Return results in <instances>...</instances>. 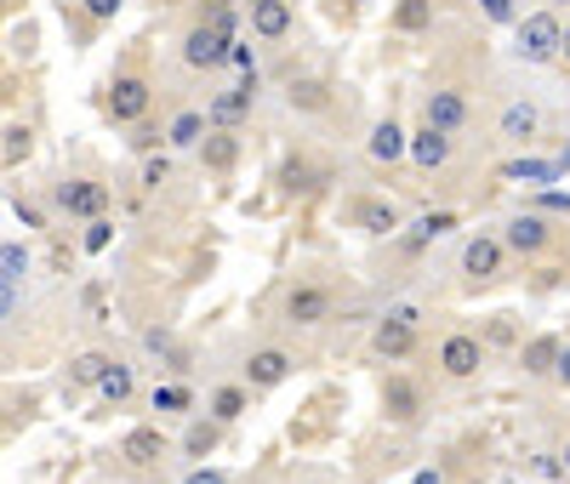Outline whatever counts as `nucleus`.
<instances>
[{
    "label": "nucleus",
    "instance_id": "nucleus-1",
    "mask_svg": "<svg viewBox=\"0 0 570 484\" xmlns=\"http://www.w3.org/2000/svg\"><path fill=\"white\" fill-rule=\"evenodd\" d=\"M456 279L462 290H491L508 279V246H502V234L491 228H473L462 246H456Z\"/></svg>",
    "mask_w": 570,
    "mask_h": 484
},
{
    "label": "nucleus",
    "instance_id": "nucleus-2",
    "mask_svg": "<svg viewBox=\"0 0 570 484\" xmlns=\"http://www.w3.org/2000/svg\"><path fill=\"white\" fill-rule=\"evenodd\" d=\"M559 40H564V23L553 7L542 12H525L513 23V63H525V69H548L559 63Z\"/></svg>",
    "mask_w": 570,
    "mask_h": 484
},
{
    "label": "nucleus",
    "instance_id": "nucleus-3",
    "mask_svg": "<svg viewBox=\"0 0 570 484\" xmlns=\"http://www.w3.org/2000/svg\"><path fill=\"white\" fill-rule=\"evenodd\" d=\"M331 314H337V290L320 285V279H292L279 290V325L320 330V325H331Z\"/></svg>",
    "mask_w": 570,
    "mask_h": 484
},
{
    "label": "nucleus",
    "instance_id": "nucleus-4",
    "mask_svg": "<svg viewBox=\"0 0 570 484\" xmlns=\"http://www.w3.org/2000/svg\"><path fill=\"white\" fill-rule=\"evenodd\" d=\"M149 109H155V80H149V69H120L115 80H109V91H104V115L115 120V126H137V120H149Z\"/></svg>",
    "mask_w": 570,
    "mask_h": 484
},
{
    "label": "nucleus",
    "instance_id": "nucleus-5",
    "mask_svg": "<svg viewBox=\"0 0 570 484\" xmlns=\"http://www.w3.org/2000/svg\"><path fill=\"white\" fill-rule=\"evenodd\" d=\"M228 34L223 29H212L206 18H188L183 23V34H177V63L188 69V75H212V69H223L228 63Z\"/></svg>",
    "mask_w": 570,
    "mask_h": 484
},
{
    "label": "nucleus",
    "instance_id": "nucleus-6",
    "mask_svg": "<svg viewBox=\"0 0 570 484\" xmlns=\"http://www.w3.org/2000/svg\"><path fill=\"white\" fill-rule=\"evenodd\" d=\"M497 234H502L508 257H525V263H542V257L559 246V228H553L548 217H537V211H513Z\"/></svg>",
    "mask_w": 570,
    "mask_h": 484
},
{
    "label": "nucleus",
    "instance_id": "nucleus-7",
    "mask_svg": "<svg viewBox=\"0 0 570 484\" xmlns=\"http://www.w3.org/2000/svg\"><path fill=\"white\" fill-rule=\"evenodd\" d=\"M422 120L440 126V131H451V137H462V131L473 126V97H468V86L434 80V86L422 91Z\"/></svg>",
    "mask_w": 570,
    "mask_h": 484
},
{
    "label": "nucleus",
    "instance_id": "nucleus-8",
    "mask_svg": "<svg viewBox=\"0 0 570 484\" xmlns=\"http://www.w3.org/2000/svg\"><path fill=\"white\" fill-rule=\"evenodd\" d=\"M416 308H389L383 319L371 325V354L376 359H389V365H400V359H411L416 348H422V336H416Z\"/></svg>",
    "mask_w": 570,
    "mask_h": 484
},
{
    "label": "nucleus",
    "instance_id": "nucleus-9",
    "mask_svg": "<svg viewBox=\"0 0 570 484\" xmlns=\"http://www.w3.org/2000/svg\"><path fill=\"white\" fill-rule=\"evenodd\" d=\"M491 137L502 142V149H531V142L542 137V103H537L531 91L508 97V103L497 109V126H491Z\"/></svg>",
    "mask_w": 570,
    "mask_h": 484
},
{
    "label": "nucleus",
    "instance_id": "nucleus-10",
    "mask_svg": "<svg viewBox=\"0 0 570 484\" xmlns=\"http://www.w3.org/2000/svg\"><path fill=\"white\" fill-rule=\"evenodd\" d=\"M434 365H440L445 382H473V376L485 371V336H473V330H451V336H440Z\"/></svg>",
    "mask_w": 570,
    "mask_h": 484
},
{
    "label": "nucleus",
    "instance_id": "nucleus-11",
    "mask_svg": "<svg viewBox=\"0 0 570 484\" xmlns=\"http://www.w3.org/2000/svg\"><path fill=\"white\" fill-rule=\"evenodd\" d=\"M348 223L365 239H394L405 228V206L389 200V194H354V200H348Z\"/></svg>",
    "mask_w": 570,
    "mask_h": 484
},
{
    "label": "nucleus",
    "instance_id": "nucleus-12",
    "mask_svg": "<svg viewBox=\"0 0 570 484\" xmlns=\"http://www.w3.org/2000/svg\"><path fill=\"white\" fill-rule=\"evenodd\" d=\"M46 200H52V211H63V217H86L91 223V217L109 211V188L91 182V177H58Z\"/></svg>",
    "mask_w": 570,
    "mask_h": 484
},
{
    "label": "nucleus",
    "instance_id": "nucleus-13",
    "mask_svg": "<svg viewBox=\"0 0 570 484\" xmlns=\"http://www.w3.org/2000/svg\"><path fill=\"white\" fill-rule=\"evenodd\" d=\"M292 371H297L292 348H279V343H263V348H252V354H246V365H240V382L252 387V394H268V387L292 382Z\"/></svg>",
    "mask_w": 570,
    "mask_h": 484
},
{
    "label": "nucleus",
    "instance_id": "nucleus-14",
    "mask_svg": "<svg viewBox=\"0 0 570 484\" xmlns=\"http://www.w3.org/2000/svg\"><path fill=\"white\" fill-rule=\"evenodd\" d=\"M365 160H371L376 171H394L400 160H411V131H405L394 115L371 120V131H365Z\"/></svg>",
    "mask_w": 570,
    "mask_h": 484
},
{
    "label": "nucleus",
    "instance_id": "nucleus-15",
    "mask_svg": "<svg viewBox=\"0 0 570 484\" xmlns=\"http://www.w3.org/2000/svg\"><path fill=\"white\" fill-rule=\"evenodd\" d=\"M411 166H416L422 177H440V171H451V166H456V137L422 120V126L411 131Z\"/></svg>",
    "mask_w": 570,
    "mask_h": 484
},
{
    "label": "nucleus",
    "instance_id": "nucleus-16",
    "mask_svg": "<svg viewBox=\"0 0 570 484\" xmlns=\"http://www.w3.org/2000/svg\"><path fill=\"white\" fill-rule=\"evenodd\" d=\"M279 103L292 109V115H331V103H337V91H331V80H320V75H285V86H279Z\"/></svg>",
    "mask_w": 570,
    "mask_h": 484
},
{
    "label": "nucleus",
    "instance_id": "nucleus-17",
    "mask_svg": "<svg viewBox=\"0 0 570 484\" xmlns=\"http://www.w3.org/2000/svg\"><path fill=\"white\" fill-rule=\"evenodd\" d=\"M252 109H257V75H246L240 86H223L212 103H206V120H212V126H228V131H240V126L252 120Z\"/></svg>",
    "mask_w": 570,
    "mask_h": 484
},
{
    "label": "nucleus",
    "instance_id": "nucleus-18",
    "mask_svg": "<svg viewBox=\"0 0 570 484\" xmlns=\"http://www.w3.org/2000/svg\"><path fill=\"white\" fill-rule=\"evenodd\" d=\"M422 411H428V399H422V382H411L405 371L383 376V416H389L394 427H411Z\"/></svg>",
    "mask_w": 570,
    "mask_h": 484
},
{
    "label": "nucleus",
    "instance_id": "nucleus-19",
    "mask_svg": "<svg viewBox=\"0 0 570 484\" xmlns=\"http://www.w3.org/2000/svg\"><path fill=\"white\" fill-rule=\"evenodd\" d=\"M325 182H331V166H314L308 155L279 160V188L292 194V200H314V194H325Z\"/></svg>",
    "mask_w": 570,
    "mask_h": 484
},
{
    "label": "nucleus",
    "instance_id": "nucleus-20",
    "mask_svg": "<svg viewBox=\"0 0 570 484\" xmlns=\"http://www.w3.org/2000/svg\"><path fill=\"white\" fill-rule=\"evenodd\" d=\"M195 160H200V171H212V177H228L234 166H240V131H228V126H212V131L200 137Z\"/></svg>",
    "mask_w": 570,
    "mask_h": 484
},
{
    "label": "nucleus",
    "instance_id": "nucleus-21",
    "mask_svg": "<svg viewBox=\"0 0 570 484\" xmlns=\"http://www.w3.org/2000/svg\"><path fill=\"white\" fill-rule=\"evenodd\" d=\"M246 12H252V34L263 46L292 40V29H297V7H292V0H263V7H246Z\"/></svg>",
    "mask_w": 570,
    "mask_h": 484
},
{
    "label": "nucleus",
    "instance_id": "nucleus-22",
    "mask_svg": "<svg viewBox=\"0 0 570 484\" xmlns=\"http://www.w3.org/2000/svg\"><path fill=\"white\" fill-rule=\"evenodd\" d=\"M120 456L131 462V467H160L166 456H171V439L160 427H131L126 439H120Z\"/></svg>",
    "mask_w": 570,
    "mask_h": 484
},
{
    "label": "nucleus",
    "instance_id": "nucleus-23",
    "mask_svg": "<svg viewBox=\"0 0 570 484\" xmlns=\"http://www.w3.org/2000/svg\"><path fill=\"white\" fill-rule=\"evenodd\" d=\"M206 131H212L206 109H183V115H171V126H166V149H177V155H195Z\"/></svg>",
    "mask_w": 570,
    "mask_h": 484
},
{
    "label": "nucleus",
    "instance_id": "nucleus-24",
    "mask_svg": "<svg viewBox=\"0 0 570 484\" xmlns=\"http://www.w3.org/2000/svg\"><path fill=\"white\" fill-rule=\"evenodd\" d=\"M206 411H212L223 427H228V422H240V416L252 411V387H246V382H223V387H212Z\"/></svg>",
    "mask_w": 570,
    "mask_h": 484
},
{
    "label": "nucleus",
    "instance_id": "nucleus-25",
    "mask_svg": "<svg viewBox=\"0 0 570 484\" xmlns=\"http://www.w3.org/2000/svg\"><path fill=\"white\" fill-rule=\"evenodd\" d=\"M559 336L553 330H542V336H531V343L525 348H519V371H525V376H553V365H559Z\"/></svg>",
    "mask_w": 570,
    "mask_h": 484
},
{
    "label": "nucleus",
    "instance_id": "nucleus-26",
    "mask_svg": "<svg viewBox=\"0 0 570 484\" xmlns=\"http://www.w3.org/2000/svg\"><path fill=\"white\" fill-rule=\"evenodd\" d=\"M29 155H35V126L29 120H7V126H0V166L18 171Z\"/></svg>",
    "mask_w": 570,
    "mask_h": 484
},
{
    "label": "nucleus",
    "instance_id": "nucleus-27",
    "mask_svg": "<svg viewBox=\"0 0 570 484\" xmlns=\"http://www.w3.org/2000/svg\"><path fill=\"white\" fill-rule=\"evenodd\" d=\"M98 399H104V405H131V399H137V371H131L126 359H115V365L104 371Z\"/></svg>",
    "mask_w": 570,
    "mask_h": 484
},
{
    "label": "nucleus",
    "instance_id": "nucleus-28",
    "mask_svg": "<svg viewBox=\"0 0 570 484\" xmlns=\"http://www.w3.org/2000/svg\"><path fill=\"white\" fill-rule=\"evenodd\" d=\"M223 445V422L217 416H195L183 427V456H212Z\"/></svg>",
    "mask_w": 570,
    "mask_h": 484
},
{
    "label": "nucleus",
    "instance_id": "nucleus-29",
    "mask_svg": "<svg viewBox=\"0 0 570 484\" xmlns=\"http://www.w3.org/2000/svg\"><path fill=\"white\" fill-rule=\"evenodd\" d=\"M109 365H115V354H104V348H86V354H75V359H69V387H98Z\"/></svg>",
    "mask_w": 570,
    "mask_h": 484
},
{
    "label": "nucleus",
    "instance_id": "nucleus-30",
    "mask_svg": "<svg viewBox=\"0 0 570 484\" xmlns=\"http://www.w3.org/2000/svg\"><path fill=\"white\" fill-rule=\"evenodd\" d=\"M389 23H394V34H428L434 29V0H400Z\"/></svg>",
    "mask_w": 570,
    "mask_h": 484
},
{
    "label": "nucleus",
    "instance_id": "nucleus-31",
    "mask_svg": "<svg viewBox=\"0 0 570 484\" xmlns=\"http://www.w3.org/2000/svg\"><path fill=\"white\" fill-rule=\"evenodd\" d=\"M142 348H149V354H160L166 359V371H188V365H195V359H188V348H177V336L171 330H142Z\"/></svg>",
    "mask_w": 570,
    "mask_h": 484
},
{
    "label": "nucleus",
    "instance_id": "nucleus-32",
    "mask_svg": "<svg viewBox=\"0 0 570 484\" xmlns=\"http://www.w3.org/2000/svg\"><path fill=\"white\" fill-rule=\"evenodd\" d=\"M195 18H206L212 29H223L228 40H240V12H234V0H200V12Z\"/></svg>",
    "mask_w": 570,
    "mask_h": 484
},
{
    "label": "nucleus",
    "instance_id": "nucleus-33",
    "mask_svg": "<svg viewBox=\"0 0 570 484\" xmlns=\"http://www.w3.org/2000/svg\"><path fill=\"white\" fill-rule=\"evenodd\" d=\"M411 228H416V234L405 239V246H411V251H422L428 239H440V234H451V228H456V217H451V211H428V217H416Z\"/></svg>",
    "mask_w": 570,
    "mask_h": 484
},
{
    "label": "nucleus",
    "instance_id": "nucleus-34",
    "mask_svg": "<svg viewBox=\"0 0 570 484\" xmlns=\"http://www.w3.org/2000/svg\"><path fill=\"white\" fill-rule=\"evenodd\" d=\"M149 405H155L160 416H188V411H195V394H188V387H177V382H166V387H155V394H149Z\"/></svg>",
    "mask_w": 570,
    "mask_h": 484
},
{
    "label": "nucleus",
    "instance_id": "nucleus-35",
    "mask_svg": "<svg viewBox=\"0 0 570 484\" xmlns=\"http://www.w3.org/2000/svg\"><path fill=\"white\" fill-rule=\"evenodd\" d=\"M480 18L497 23V29H513L519 18H525V7H519V0H480Z\"/></svg>",
    "mask_w": 570,
    "mask_h": 484
},
{
    "label": "nucleus",
    "instance_id": "nucleus-36",
    "mask_svg": "<svg viewBox=\"0 0 570 484\" xmlns=\"http://www.w3.org/2000/svg\"><path fill=\"white\" fill-rule=\"evenodd\" d=\"M171 182V155H149V160H142V188H166Z\"/></svg>",
    "mask_w": 570,
    "mask_h": 484
},
{
    "label": "nucleus",
    "instance_id": "nucleus-37",
    "mask_svg": "<svg viewBox=\"0 0 570 484\" xmlns=\"http://www.w3.org/2000/svg\"><path fill=\"white\" fill-rule=\"evenodd\" d=\"M80 12H86L91 23H115V18L126 12V0H80Z\"/></svg>",
    "mask_w": 570,
    "mask_h": 484
},
{
    "label": "nucleus",
    "instance_id": "nucleus-38",
    "mask_svg": "<svg viewBox=\"0 0 570 484\" xmlns=\"http://www.w3.org/2000/svg\"><path fill=\"white\" fill-rule=\"evenodd\" d=\"M155 142H166V131H155L149 120L131 126V149H137V155H155Z\"/></svg>",
    "mask_w": 570,
    "mask_h": 484
},
{
    "label": "nucleus",
    "instance_id": "nucleus-39",
    "mask_svg": "<svg viewBox=\"0 0 570 484\" xmlns=\"http://www.w3.org/2000/svg\"><path fill=\"white\" fill-rule=\"evenodd\" d=\"M18 308H23L18 285H12V279H0V325H7V319H18Z\"/></svg>",
    "mask_w": 570,
    "mask_h": 484
},
{
    "label": "nucleus",
    "instance_id": "nucleus-40",
    "mask_svg": "<svg viewBox=\"0 0 570 484\" xmlns=\"http://www.w3.org/2000/svg\"><path fill=\"white\" fill-rule=\"evenodd\" d=\"M29 268V257H23V246H7V251H0V279H18Z\"/></svg>",
    "mask_w": 570,
    "mask_h": 484
},
{
    "label": "nucleus",
    "instance_id": "nucleus-41",
    "mask_svg": "<svg viewBox=\"0 0 570 484\" xmlns=\"http://www.w3.org/2000/svg\"><path fill=\"white\" fill-rule=\"evenodd\" d=\"M109 234H115V223H109V217H91V234H86V251H104V246H109Z\"/></svg>",
    "mask_w": 570,
    "mask_h": 484
},
{
    "label": "nucleus",
    "instance_id": "nucleus-42",
    "mask_svg": "<svg viewBox=\"0 0 570 484\" xmlns=\"http://www.w3.org/2000/svg\"><path fill=\"white\" fill-rule=\"evenodd\" d=\"M485 343H513V314H502V319L491 325V336H485Z\"/></svg>",
    "mask_w": 570,
    "mask_h": 484
},
{
    "label": "nucleus",
    "instance_id": "nucleus-43",
    "mask_svg": "<svg viewBox=\"0 0 570 484\" xmlns=\"http://www.w3.org/2000/svg\"><path fill=\"white\" fill-rule=\"evenodd\" d=\"M537 473H542V478H570L559 456H537Z\"/></svg>",
    "mask_w": 570,
    "mask_h": 484
},
{
    "label": "nucleus",
    "instance_id": "nucleus-44",
    "mask_svg": "<svg viewBox=\"0 0 570 484\" xmlns=\"http://www.w3.org/2000/svg\"><path fill=\"white\" fill-rule=\"evenodd\" d=\"M553 382H559V387H570V343L559 348V365H553Z\"/></svg>",
    "mask_w": 570,
    "mask_h": 484
},
{
    "label": "nucleus",
    "instance_id": "nucleus-45",
    "mask_svg": "<svg viewBox=\"0 0 570 484\" xmlns=\"http://www.w3.org/2000/svg\"><path fill=\"white\" fill-rule=\"evenodd\" d=\"M183 484H228V478H223V473H188Z\"/></svg>",
    "mask_w": 570,
    "mask_h": 484
},
{
    "label": "nucleus",
    "instance_id": "nucleus-46",
    "mask_svg": "<svg viewBox=\"0 0 570 484\" xmlns=\"http://www.w3.org/2000/svg\"><path fill=\"white\" fill-rule=\"evenodd\" d=\"M559 69L570 75V23H564V40H559Z\"/></svg>",
    "mask_w": 570,
    "mask_h": 484
},
{
    "label": "nucleus",
    "instance_id": "nucleus-47",
    "mask_svg": "<svg viewBox=\"0 0 570 484\" xmlns=\"http://www.w3.org/2000/svg\"><path fill=\"white\" fill-rule=\"evenodd\" d=\"M411 484H445V478H440V473H434V467H428V473H416V478H411Z\"/></svg>",
    "mask_w": 570,
    "mask_h": 484
},
{
    "label": "nucleus",
    "instance_id": "nucleus-48",
    "mask_svg": "<svg viewBox=\"0 0 570 484\" xmlns=\"http://www.w3.org/2000/svg\"><path fill=\"white\" fill-rule=\"evenodd\" d=\"M343 7H348V12H365V7H371V0H343Z\"/></svg>",
    "mask_w": 570,
    "mask_h": 484
},
{
    "label": "nucleus",
    "instance_id": "nucleus-49",
    "mask_svg": "<svg viewBox=\"0 0 570 484\" xmlns=\"http://www.w3.org/2000/svg\"><path fill=\"white\" fill-rule=\"evenodd\" d=\"M559 462H564V473H570V439H564V451H559Z\"/></svg>",
    "mask_w": 570,
    "mask_h": 484
},
{
    "label": "nucleus",
    "instance_id": "nucleus-50",
    "mask_svg": "<svg viewBox=\"0 0 570 484\" xmlns=\"http://www.w3.org/2000/svg\"><path fill=\"white\" fill-rule=\"evenodd\" d=\"M548 7H553V12H564V7H570V0H548Z\"/></svg>",
    "mask_w": 570,
    "mask_h": 484
},
{
    "label": "nucleus",
    "instance_id": "nucleus-51",
    "mask_svg": "<svg viewBox=\"0 0 570 484\" xmlns=\"http://www.w3.org/2000/svg\"><path fill=\"white\" fill-rule=\"evenodd\" d=\"M0 7H7V12H12V7H18V0H0Z\"/></svg>",
    "mask_w": 570,
    "mask_h": 484
},
{
    "label": "nucleus",
    "instance_id": "nucleus-52",
    "mask_svg": "<svg viewBox=\"0 0 570 484\" xmlns=\"http://www.w3.org/2000/svg\"><path fill=\"white\" fill-rule=\"evenodd\" d=\"M240 7H263V0H240Z\"/></svg>",
    "mask_w": 570,
    "mask_h": 484
}]
</instances>
